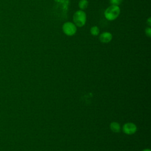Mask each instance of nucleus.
<instances>
[{
    "label": "nucleus",
    "instance_id": "nucleus-1",
    "mask_svg": "<svg viewBox=\"0 0 151 151\" xmlns=\"http://www.w3.org/2000/svg\"><path fill=\"white\" fill-rule=\"evenodd\" d=\"M120 14V8L117 5H111L108 6L104 12V15L108 21H114L117 19Z\"/></svg>",
    "mask_w": 151,
    "mask_h": 151
},
{
    "label": "nucleus",
    "instance_id": "nucleus-2",
    "mask_svg": "<svg viewBox=\"0 0 151 151\" xmlns=\"http://www.w3.org/2000/svg\"><path fill=\"white\" fill-rule=\"evenodd\" d=\"M73 23L77 27H83L85 25L87 21L86 13L83 10L76 11L73 16Z\"/></svg>",
    "mask_w": 151,
    "mask_h": 151
},
{
    "label": "nucleus",
    "instance_id": "nucleus-3",
    "mask_svg": "<svg viewBox=\"0 0 151 151\" xmlns=\"http://www.w3.org/2000/svg\"><path fill=\"white\" fill-rule=\"evenodd\" d=\"M62 29L64 34L67 36L74 35L77 31L76 25L70 21L64 22L62 26Z\"/></svg>",
    "mask_w": 151,
    "mask_h": 151
},
{
    "label": "nucleus",
    "instance_id": "nucleus-4",
    "mask_svg": "<svg viewBox=\"0 0 151 151\" xmlns=\"http://www.w3.org/2000/svg\"><path fill=\"white\" fill-rule=\"evenodd\" d=\"M137 130V127L136 124L132 122H128L125 123L123 126V132L129 135L133 134L136 133Z\"/></svg>",
    "mask_w": 151,
    "mask_h": 151
},
{
    "label": "nucleus",
    "instance_id": "nucleus-5",
    "mask_svg": "<svg viewBox=\"0 0 151 151\" xmlns=\"http://www.w3.org/2000/svg\"><path fill=\"white\" fill-rule=\"evenodd\" d=\"M113 39V35L111 33L108 31H104L99 35V40L103 44L109 43Z\"/></svg>",
    "mask_w": 151,
    "mask_h": 151
},
{
    "label": "nucleus",
    "instance_id": "nucleus-6",
    "mask_svg": "<svg viewBox=\"0 0 151 151\" xmlns=\"http://www.w3.org/2000/svg\"><path fill=\"white\" fill-rule=\"evenodd\" d=\"M110 128L111 130L114 133H118L120 131V124L116 122H113L110 124Z\"/></svg>",
    "mask_w": 151,
    "mask_h": 151
},
{
    "label": "nucleus",
    "instance_id": "nucleus-7",
    "mask_svg": "<svg viewBox=\"0 0 151 151\" xmlns=\"http://www.w3.org/2000/svg\"><path fill=\"white\" fill-rule=\"evenodd\" d=\"M78 8L80 10L84 11L88 6V1L87 0H80L78 4Z\"/></svg>",
    "mask_w": 151,
    "mask_h": 151
},
{
    "label": "nucleus",
    "instance_id": "nucleus-8",
    "mask_svg": "<svg viewBox=\"0 0 151 151\" xmlns=\"http://www.w3.org/2000/svg\"><path fill=\"white\" fill-rule=\"evenodd\" d=\"M90 33L93 36H97L99 35L100 33V29L99 27L96 25L93 26L90 28Z\"/></svg>",
    "mask_w": 151,
    "mask_h": 151
},
{
    "label": "nucleus",
    "instance_id": "nucleus-9",
    "mask_svg": "<svg viewBox=\"0 0 151 151\" xmlns=\"http://www.w3.org/2000/svg\"><path fill=\"white\" fill-rule=\"evenodd\" d=\"M109 1L111 5H117V6L120 5L123 2V0H109Z\"/></svg>",
    "mask_w": 151,
    "mask_h": 151
},
{
    "label": "nucleus",
    "instance_id": "nucleus-10",
    "mask_svg": "<svg viewBox=\"0 0 151 151\" xmlns=\"http://www.w3.org/2000/svg\"><path fill=\"white\" fill-rule=\"evenodd\" d=\"M145 33L147 37L150 38V37H151V28H150V27H147L145 28Z\"/></svg>",
    "mask_w": 151,
    "mask_h": 151
},
{
    "label": "nucleus",
    "instance_id": "nucleus-11",
    "mask_svg": "<svg viewBox=\"0 0 151 151\" xmlns=\"http://www.w3.org/2000/svg\"><path fill=\"white\" fill-rule=\"evenodd\" d=\"M146 23L148 25V27L151 26V17H149L146 21Z\"/></svg>",
    "mask_w": 151,
    "mask_h": 151
},
{
    "label": "nucleus",
    "instance_id": "nucleus-12",
    "mask_svg": "<svg viewBox=\"0 0 151 151\" xmlns=\"http://www.w3.org/2000/svg\"><path fill=\"white\" fill-rule=\"evenodd\" d=\"M142 151H150V150L149 149H145Z\"/></svg>",
    "mask_w": 151,
    "mask_h": 151
}]
</instances>
